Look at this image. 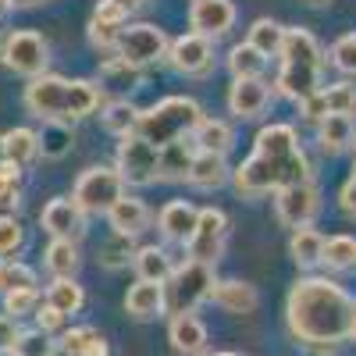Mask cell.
Listing matches in <instances>:
<instances>
[{"instance_id":"obj_14","label":"cell","mask_w":356,"mask_h":356,"mask_svg":"<svg viewBox=\"0 0 356 356\" xmlns=\"http://www.w3.org/2000/svg\"><path fill=\"white\" fill-rule=\"evenodd\" d=\"M271 107V86L264 79H235L228 86V111L243 122H257V118Z\"/></svg>"},{"instance_id":"obj_13","label":"cell","mask_w":356,"mask_h":356,"mask_svg":"<svg viewBox=\"0 0 356 356\" xmlns=\"http://www.w3.org/2000/svg\"><path fill=\"white\" fill-rule=\"evenodd\" d=\"M40 225L50 239H79L86 232V211L72 200V196H57L43 207L40 214Z\"/></svg>"},{"instance_id":"obj_43","label":"cell","mask_w":356,"mask_h":356,"mask_svg":"<svg viewBox=\"0 0 356 356\" xmlns=\"http://www.w3.org/2000/svg\"><path fill=\"white\" fill-rule=\"evenodd\" d=\"M122 29L125 25H111L100 18H89V43L104 54H118V43H122Z\"/></svg>"},{"instance_id":"obj_53","label":"cell","mask_w":356,"mask_h":356,"mask_svg":"<svg viewBox=\"0 0 356 356\" xmlns=\"http://www.w3.org/2000/svg\"><path fill=\"white\" fill-rule=\"evenodd\" d=\"M339 207H342L346 218H356V168H353V175L346 178V186L339 189Z\"/></svg>"},{"instance_id":"obj_24","label":"cell","mask_w":356,"mask_h":356,"mask_svg":"<svg viewBox=\"0 0 356 356\" xmlns=\"http://www.w3.org/2000/svg\"><path fill=\"white\" fill-rule=\"evenodd\" d=\"M36 157H40V132L18 125V129H8L0 136V161H11V164L25 168Z\"/></svg>"},{"instance_id":"obj_37","label":"cell","mask_w":356,"mask_h":356,"mask_svg":"<svg viewBox=\"0 0 356 356\" xmlns=\"http://www.w3.org/2000/svg\"><path fill=\"white\" fill-rule=\"evenodd\" d=\"M47 303L72 317V314H79V310H82L86 292H82V285H79L75 278H54V282H50V289H47Z\"/></svg>"},{"instance_id":"obj_33","label":"cell","mask_w":356,"mask_h":356,"mask_svg":"<svg viewBox=\"0 0 356 356\" xmlns=\"http://www.w3.org/2000/svg\"><path fill=\"white\" fill-rule=\"evenodd\" d=\"M289 253L300 267H317L324 257V235L310 225V228H296L292 239H289Z\"/></svg>"},{"instance_id":"obj_38","label":"cell","mask_w":356,"mask_h":356,"mask_svg":"<svg viewBox=\"0 0 356 356\" xmlns=\"http://www.w3.org/2000/svg\"><path fill=\"white\" fill-rule=\"evenodd\" d=\"M72 150V125L68 122H43L40 132V154L47 161H61Z\"/></svg>"},{"instance_id":"obj_4","label":"cell","mask_w":356,"mask_h":356,"mask_svg":"<svg viewBox=\"0 0 356 356\" xmlns=\"http://www.w3.org/2000/svg\"><path fill=\"white\" fill-rule=\"evenodd\" d=\"M214 292V267L203 260H186L178 264L171 278L164 282V314H193L203 300Z\"/></svg>"},{"instance_id":"obj_10","label":"cell","mask_w":356,"mask_h":356,"mask_svg":"<svg viewBox=\"0 0 356 356\" xmlns=\"http://www.w3.org/2000/svg\"><path fill=\"white\" fill-rule=\"evenodd\" d=\"M171 40L164 36V29L150 25V22H136L129 29H122V43H118V57H125L129 65L146 68L154 61H164Z\"/></svg>"},{"instance_id":"obj_52","label":"cell","mask_w":356,"mask_h":356,"mask_svg":"<svg viewBox=\"0 0 356 356\" xmlns=\"http://www.w3.org/2000/svg\"><path fill=\"white\" fill-rule=\"evenodd\" d=\"M18 335H22V328H18V317H11V314H0V353H15Z\"/></svg>"},{"instance_id":"obj_55","label":"cell","mask_w":356,"mask_h":356,"mask_svg":"<svg viewBox=\"0 0 356 356\" xmlns=\"http://www.w3.org/2000/svg\"><path fill=\"white\" fill-rule=\"evenodd\" d=\"M11 8H15V4H11V0H0V18H4V15H8Z\"/></svg>"},{"instance_id":"obj_58","label":"cell","mask_w":356,"mask_h":356,"mask_svg":"<svg viewBox=\"0 0 356 356\" xmlns=\"http://www.w3.org/2000/svg\"><path fill=\"white\" fill-rule=\"evenodd\" d=\"M349 339H356V310H353V328H349Z\"/></svg>"},{"instance_id":"obj_28","label":"cell","mask_w":356,"mask_h":356,"mask_svg":"<svg viewBox=\"0 0 356 356\" xmlns=\"http://www.w3.org/2000/svg\"><path fill=\"white\" fill-rule=\"evenodd\" d=\"M61 349L65 356H111L107 339L93 328V324H79V328H68L61 335Z\"/></svg>"},{"instance_id":"obj_41","label":"cell","mask_w":356,"mask_h":356,"mask_svg":"<svg viewBox=\"0 0 356 356\" xmlns=\"http://www.w3.org/2000/svg\"><path fill=\"white\" fill-rule=\"evenodd\" d=\"M324 104H328V114H349L356 118V86L349 82H335L324 89Z\"/></svg>"},{"instance_id":"obj_23","label":"cell","mask_w":356,"mask_h":356,"mask_svg":"<svg viewBox=\"0 0 356 356\" xmlns=\"http://www.w3.org/2000/svg\"><path fill=\"white\" fill-rule=\"evenodd\" d=\"M211 300L228 310V314H253L257 303H260V296L250 282H239V278H228V282H214V292H211Z\"/></svg>"},{"instance_id":"obj_48","label":"cell","mask_w":356,"mask_h":356,"mask_svg":"<svg viewBox=\"0 0 356 356\" xmlns=\"http://www.w3.org/2000/svg\"><path fill=\"white\" fill-rule=\"evenodd\" d=\"M93 18L111 22V25H125L129 22V4H125V0H97Z\"/></svg>"},{"instance_id":"obj_25","label":"cell","mask_w":356,"mask_h":356,"mask_svg":"<svg viewBox=\"0 0 356 356\" xmlns=\"http://www.w3.org/2000/svg\"><path fill=\"white\" fill-rule=\"evenodd\" d=\"M317 143L324 154H346L356 143V118L349 114H328L317 125Z\"/></svg>"},{"instance_id":"obj_39","label":"cell","mask_w":356,"mask_h":356,"mask_svg":"<svg viewBox=\"0 0 356 356\" xmlns=\"http://www.w3.org/2000/svg\"><path fill=\"white\" fill-rule=\"evenodd\" d=\"M139 79H143V75H139V68H136V65H129L125 57H118V54H114V57H107V61L100 65V82H104V86L136 89V86H139Z\"/></svg>"},{"instance_id":"obj_2","label":"cell","mask_w":356,"mask_h":356,"mask_svg":"<svg viewBox=\"0 0 356 356\" xmlns=\"http://www.w3.org/2000/svg\"><path fill=\"white\" fill-rule=\"evenodd\" d=\"M203 107L193 97H164L154 107H146L139 114V129L136 136H143L146 143L154 146H168L175 139H186L193 136V129L200 125Z\"/></svg>"},{"instance_id":"obj_16","label":"cell","mask_w":356,"mask_h":356,"mask_svg":"<svg viewBox=\"0 0 356 356\" xmlns=\"http://www.w3.org/2000/svg\"><path fill=\"white\" fill-rule=\"evenodd\" d=\"M196 221H200V207H193L189 200H171L161 207V214H157V228L164 239L171 243H189V235L196 232Z\"/></svg>"},{"instance_id":"obj_59","label":"cell","mask_w":356,"mask_h":356,"mask_svg":"<svg viewBox=\"0 0 356 356\" xmlns=\"http://www.w3.org/2000/svg\"><path fill=\"white\" fill-rule=\"evenodd\" d=\"M211 356H239V353H211Z\"/></svg>"},{"instance_id":"obj_7","label":"cell","mask_w":356,"mask_h":356,"mask_svg":"<svg viewBox=\"0 0 356 356\" xmlns=\"http://www.w3.org/2000/svg\"><path fill=\"white\" fill-rule=\"evenodd\" d=\"M118 171H122L125 186L161 182V146L146 143L143 136H125L118 143Z\"/></svg>"},{"instance_id":"obj_12","label":"cell","mask_w":356,"mask_h":356,"mask_svg":"<svg viewBox=\"0 0 356 356\" xmlns=\"http://www.w3.org/2000/svg\"><path fill=\"white\" fill-rule=\"evenodd\" d=\"M164 61L178 72V75H207L214 68V40H207L200 33H186V36H178L171 40L168 54H164Z\"/></svg>"},{"instance_id":"obj_42","label":"cell","mask_w":356,"mask_h":356,"mask_svg":"<svg viewBox=\"0 0 356 356\" xmlns=\"http://www.w3.org/2000/svg\"><path fill=\"white\" fill-rule=\"evenodd\" d=\"M57 346L50 339V332L36 328V332H22L18 342H15V356H54Z\"/></svg>"},{"instance_id":"obj_29","label":"cell","mask_w":356,"mask_h":356,"mask_svg":"<svg viewBox=\"0 0 356 356\" xmlns=\"http://www.w3.org/2000/svg\"><path fill=\"white\" fill-rule=\"evenodd\" d=\"M196 150H211V154H228L235 146V132L221 118H200V125L193 129Z\"/></svg>"},{"instance_id":"obj_57","label":"cell","mask_w":356,"mask_h":356,"mask_svg":"<svg viewBox=\"0 0 356 356\" xmlns=\"http://www.w3.org/2000/svg\"><path fill=\"white\" fill-rule=\"evenodd\" d=\"M307 4H314V8H324V4H332V0H307Z\"/></svg>"},{"instance_id":"obj_1","label":"cell","mask_w":356,"mask_h":356,"mask_svg":"<svg viewBox=\"0 0 356 356\" xmlns=\"http://www.w3.org/2000/svg\"><path fill=\"white\" fill-rule=\"evenodd\" d=\"M353 310H356V300L342 285H335L332 278L310 275L292 285L289 303H285V321H289V332L300 342L335 346L349 339Z\"/></svg>"},{"instance_id":"obj_19","label":"cell","mask_w":356,"mask_h":356,"mask_svg":"<svg viewBox=\"0 0 356 356\" xmlns=\"http://www.w3.org/2000/svg\"><path fill=\"white\" fill-rule=\"evenodd\" d=\"M168 342L178 356H200L207 349V324L196 314H175L168 324Z\"/></svg>"},{"instance_id":"obj_54","label":"cell","mask_w":356,"mask_h":356,"mask_svg":"<svg viewBox=\"0 0 356 356\" xmlns=\"http://www.w3.org/2000/svg\"><path fill=\"white\" fill-rule=\"evenodd\" d=\"M15 8H36V4H50V0H11Z\"/></svg>"},{"instance_id":"obj_51","label":"cell","mask_w":356,"mask_h":356,"mask_svg":"<svg viewBox=\"0 0 356 356\" xmlns=\"http://www.w3.org/2000/svg\"><path fill=\"white\" fill-rule=\"evenodd\" d=\"M36 328H43V332H61L65 328V321H68V314H61V310H57V307H50V303H43V307H36Z\"/></svg>"},{"instance_id":"obj_6","label":"cell","mask_w":356,"mask_h":356,"mask_svg":"<svg viewBox=\"0 0 356 356\" xmlns=\"http://www.w3.org/2000/svg\"><path fill=\"white\" fill-rule=\"evenodd\" d=\"M0 65L22 79H36L50 65V47L33 29H15V33H8L4 50H0Z\"/></svg>"},{"instance_id":"obj_44","label":"cell","mask_w":356,"mask_h":356,"mask_svg":"<svg viewBox=\"0 0 356 356\" xmlns=\"http://www.w3.org/2000/svg\"><path fill=\"white\" fill-rule=\"evenodd\" d=\"M136 257V250H132V235H111V239L100 246V260L107 264V267H125L129 260Z\"/></svg>"},{"instance_id":"obj_5","label":"cell","mask_w":356,"mask_h":356,"mask_svg":"<svg viewBox=\"0 0 356 356\" xmlns=\"http://www.w3.org/2000/svg\"><path fill=\"white\" fill-rule=\"evenodd\" d=\"M122 196H125V178L118 168H107V164L86 168L75 178V189H72V200L86 214H107L114 200H122Z\"/></svg>"},{"instance_id":"obj_26","label":"cell","mask_w":356,"mask_h":356,"mask_svg":"<svg viewBox=\"0 0 356 356\" xmlns=\"http://www.w3.org/2000/svg\"><path fill=\"white\" fill-rule=\"evenodd\" d=\"M125 310L136 317V321H154L164 314V285L161 282H136L125 296Z\"/></svg>"},{"instance_id":"obj_11","label":"cell","mask_w":356,"mask_h":356,"mask_svg":"<svg viewBox=\"0 0 356 356\" xmlns=\"http://www.w3.org/2000/svg\"><path fill=\"white\" fill-rule=\"evenodd\" d=\"M225 239H228V214L218 211V207H203L196 232L186 243V253H189V260H203V264L214 267L225 253Z\"/></svg>"},{"instance_id":"obj_62","label":"cell","mask_w":356,"mask_h":356,"mask_svg":"<svg viewBox=\"0 0 356 356\" xmlns=\"http://www.w3.org/2000/svg\"><path fill=\"white\" fill-rule=\"evenodd\" d=\"M0 264H4V260H0Z\"/></svg>"},{"instance_id":"obj_9","label":"cell","mask_w":356,"mask_h":356,"mask_svg":"<svg viewBox=\"0 0 356 356\" xmlns=\"http://www.w3.org/2000/svg\"><path fill=\"white\" fill-rule=\"evenodd\" d=\"M68 82L72 79H61V75H36L29 79L25 86V111L40 118V122H65V111H68Z\"/></svg>"},{"instance_id":"obj_34","label":"cell","mask_w":356,"mask_h":356,"mask_svg":"<svg viewBox=\"0 0 356 356\" xmlns=\"http://www.w3.org/2000/svg\"><path fill=\"white\" fill-rule=\"evenodd\" d=\"M250 47H257L264 57H282V43H285V25H278L275 18H257L250 25Z\"/></svg>"},{"instance_id":"obj_49","label":"cell","mask_w":356,"mask_h":356,"mask_svg":"<svg viewBox=\"0 0 356 356\" xmlns=\"http://www.w3.org/2000/svg\"><path fill=\"white\" fill-rule=\"evenodd\" d=\"M22 200V178L0 175V214H15Z\"/></svg>"},{"instance_id":"obj_30","label":"cell","mask_w":356,"mask_h":356,"mask_svg":"<svg viewBox=\"0 0 356 356\" xmlns=\"http://www.w3.org/2000/svg\"><path fill=\"white\" fill-rule=\"evenodd\" d=\"M139 107L132 104V100H111V104H104V111H100V122H104V129L111 132V136H118V139H125V136H136V129H139Z\"/></svg>"},{"instance_id":"obj_46","label":"cell","mask_w":356,"mask_h":356,"mask_svg":"<svg viewBox=\"0 0 356 356\" xmlns=\"http://www.w3.org/2000/svg\"><path fill=\"white\" fill-rule=\"evenodd\" d=\"M36 307H40V292L36 289H11V292H4V314H11V317L36 314Z\"/></svg>"},{"instance_id":"obj_21","label":"cell","mask_w":356,"mask_h":356,"mask_svg":"<svg viewBox=\"0 0 356 356\" xmlns=\"http://www.w3.org/2000/svg\"><path fill=\"white\" fill-rule=\"evenodd\" d=\"M282 61L285 65H314L324 68V50L310 29H285V43H282Z\"/></svg>"},{"instance_id":"obj_56","label":"cell","mask_w":356,"mask_h":356,"mask_svg":"<svg viewBox=\"0 0 356 356\" xmlns=\"http://www.w3.org/2000/svg\"><path fill=\"white\" fill-rule=\"evenodd\" d=\"M4 43H8V29L0 25V50H4Z\"/></svg>"},{"instance_id":"obj_35","label":"cell","mask_w":356,"mask_h":356,"mask_svg":"<svg viewBox=\"0 0 356 356\" xmlns=\"http://www.w3.org/2000/svg\"><path fill=\"white\" fill-rule=\"evenodd\" d=\"M228 72H232L235 79H264L267 57H264L257 47H250V43H235V47L228 50Z\"/></svg>"},{"instance_id":"obj_22","label":"cell","mask_w":356,"mask_h":356,"mask_svg":"<svg viewBox=\"0 0 356 356\" xmlns=\"http://www.w3.org/2000/svg\"><path fill=\"white\" fill-rule=\"evenodd\" d=\"M193 161H196L193 136L161 146V182H186L189 171H193Z\"/></svg>"},{"instance_id":"obj_3","label":"cell","mask_w":356,"mask_h":356,"mask_svg":"<svg viewBox=\"0 0 356 356\" xmlns=\"http://www.w3.org/2000/svg\"><path fill=\"white\" fill-rule=\"evenodd\" d=\"M253 154H260L267 164L278 171V182L282 186L307 182V178H310V161L300 150V139H296V129L292 125H264L257 132V139H253Z\"/></svg>"},{"instance_id":"obj_8","label":"cell","mask_w":356,"mask_h":356,"mask_svg":"<svg viewBox=\"0 0 356 356\" xmlns=\"http://www.w3.org/2000/svg\"><path fill=\"white\" fill-rule=\"evenodd\" d=\"M275 214L285 228H310L321 214V189L314 178L307 182H292V186H282L275 193Z\"/></svg>"},{"instance_id":"obj_15","label":"cell","mask_w":356,"mask_h":356,"mask_svg":"<svg viewBox=\"0 0 356 356\" xmlns=\"http://www.w3.org/2000/svg\"><path fill=\"white\" fill-rule=\"evenodd\" d=\"M235 25V4L232 0H193L189 8V29L207 40H221Z\"/></svg>"},{"instance_id":"obj_18","label":"cell","mask_w":356,"mask_h":356,"mask_svg":"<svg viewBox=\"0 0 356 356\" xmlns=\"http://www.w3.org/2000/svg\"><path fill=\"white\" fill-rule=\"evenodd\" d=\"M321 72L324 68H314V65H285L282 61V72L275 79V89L289 100H307L314 93H321Z\"/></svg>"},{"instance_id":"obj_36","label":"cell","mask_w":356,"mask_h":356,"mask_svg":"<svg viewBox=\"0 0 356 356\" xmlns=\"http://www.w3.org/2000/svg\"><path fill=\"white\" fill-rule=\"evenodd\" d=\"M321 264L328 271H356V239L353 235H332V239H324Z\"/></svg>"},{"instance_id":"obj_50","label":"cell","mask_w":356,"mask_h":356,"mask_svg":"<svg viewBox=\"0 0 356 356\" xmlns=\"http://www.w3.org/2000/svg\"><path fill=\"white\" fill-rule=\"evenodd\" d=\"M300 118H303V122H310V125H321L324 118H328V104H324V89H321V93H314V97H307V100H300Z\"/></svg>"},{"instance_id":"obj_47","label":"cell","mask_w":356,"mask_h":356,"mask_svg":"<svg viewBox=\"0 0 356 356\" xmlns=\"http://www.w3.org/2000/svg\"><path fill=\"white\" fill-rule=\"evenodd\" d=\"M25 246V232L15 214H0V257H11Z\"/></svg>"},{"instance_id":"obj_60","label":"cell","mask_w":356,"mask_h":356,"mask_svg":"<svg viewBox=\"0 0 356 356\" xmlns=\"http://www.w3.org/2000/svg\"><path fill=\"white\" fill-rule=\"evenodd\" d=\"M125 4H129V8H136V4H143V0H125Z\"/></svg>"},{"instance_id":"obj_20","label":"cell","mask_w":356,"mask_h":356,"mask_svg":"<svg viewBox=\"0 0 356 356\" xmlns=\"http://www.w3.org/2000/svg\"><path fill=\"white\" fill-rule=\"evenodd\" d=\"M186 182L193 189H203V193H211V189H221L232 182V168L225 161V154H211V150H196V161H193V171Z\"/></svg>"},{"instance_id":"obj_40","label":"cell","mask_w":356,"mask_h":356,"mask_svg":"<svg viewBox=\"0 0 356 356\" xmlns=\"http://www.w3.org/2000/svg\"><path fill=\"white\" fill-rule=\"evenodd\" d=\"M11 289H36V271L22 260H4L0 264V296Z\"/></svg>"},{"instance_id":"obj_61","label":"cell","mask_w":356,"mask_h":356,"mask_svg":"<svg viewBox=\"0 0 356 356\" xmlns=\"http://www.w3.org/2000/svg\"><path fill=\"white\" fill-rule=\"evenodd\" d=\"M0 356H15V353H0Z\"/></svg>"},{"instance_id":"obj_27","label":"cell","mask_w":356,"mask_h":356,"mask_svg":"<svg viewBox=\"0 0 356 356\" xmlns=\"http://www.w3.org/2000/svg\"><path fill=\"white\" fill-rule=\"evenodd\" d=\"M104 104V86L93 79H72L68 82V111H65V122H82L89 118L97 107Z\"/></svg>"},{"instance_id":"obj_32","label":"cell","mask_w":356,"mask_h":356,"mask_svg":"<svg viewBox=\"0 0 356 356\" xmlns=\"http://www.w3.org/2000/svg\"><path fill=\"white\" fill-rule=\"evenodd\" d=\"M43 264H47V271L54 278H75L79 264H82L75 239H50V246L43 253Z\"/></svg>"},{"instance_id":"obj_31","label":"cell","mask_w":356,"mask_h":356,"mask_svg":"<svg viewBox=\"0 0 356 356\" xmlns=\"http://www.w3.org/2000/svg\"><path fill=\"white\" fill-rule=\"evenodd\" d=\"M132 264H136V278H143V282H161V285H164V282L171 278V271H175L168 250H161V246H143V250H136Z\"/></svg>"},{"instance_id":"obj_17","label":"cell","mask_w":356,"mask_h":356,"mask_svg":"<svg viewBox=\"0 0 356 356\" xmlns=\"http://www.w3.org/2000/svg\"><path fill=\"white\" fill-rule=\"evenodd\" d=\"M154 214H150V207H146L139 196H122V200H114V207L107 211V225L118 232V235H143L146 228H150Z\"/></svg>"},{"instance_id":"obj_45","label":"cell","mask_w":356,"mask_h":356,"mask_svg":"<svg viewBox=\"0 0 356 356\" xmlns=\"http://www.w3.org/2000/svg\"><path fill=\"white\" fill-rule=\"evenodd\" d=\"M332 65L342 72V75H353L356 79V33H346L332 43Z\"/></svg>"}]
</instances>
